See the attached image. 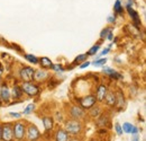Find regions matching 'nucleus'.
Segmentation results:
<instances>
[{"instance_id": "obj_19", "label": "nucleus", "mask_w": 146, "mask_h": 141, "mask_svg": "<svg viewBox=\"0 0 146 141\" xmlns=\"http://www.w3.org/2000/svg\"><path fill=\"white\" fill-rule=\"evenodd\" d=\"M108 122H109V117H108L107 114L104 113V114L100 115V117H99V120H98V125H99V126H105Z\"/></svg>"}, {"instance_id": "obj_12", "label": "nucleus", "mask_w": 146, "mask_h": 141, "mask_svg": "<svg viewBox=\"0 0 146 141\" xmlns=\"http://www.w3.org/2000/svg\"><path fill=\"white\" fill-rule=\"evenodd\" d=\"M47 77H48V73H47L46 71L43 70V69H38V70H36L34 72L33 79H35L36 81H43V80H45Z\"/></svg>"}, {"instance_id": "obj_16", "label": "nucleus", "mask_w": 146, "mask_h": 141, "mask_svg": "<svg viewBox=\"0 0 146 141\" xmlns=\"http://www.w3.org/2000/svg\"><path fill=\"white\" fill-rule=\"evenodd\" d=\"M38 63H40V66H42V68H44V69H47V68H51L52 66H53V63H52V61L48 59V58H46V56H44V58H42V59H39L38 60Z\"/></svg>"}, {"instance_id": "obj_34", "label": "nucleus", "mask_w": 146, "mask_h": 141, "mask_svg": "<svg viewBox=\"0 0 146 141\" xmlns=\"http://www.w3.org/2000/svg\"><path fill=\"white\" fill-rule=\"evenodd\" d=\"M137 132H138V129L136 128V126H134L133 128V130H131V132L130 133H133V134H137Z\"/></svg>"}, {"instance_id": "obj_25", "label": "nucleus", "mask_w": 146, "mask_h": 141, "mask_svg": "<svg viewBox=\"0 0 146 141\" xmlns=\"http://www.w3.org/2000/svg\"><path fill=\"white\" fill-rule=\"evenodd\" d=\"M87 58H88V55H87V54H80V55H78V56L75 58L74 64H75V63H78V62H83V61H86V60H87Z\"/></svg>"}, {"instance_id": "obj_5", "label": "nucleus", "mask_w": 146, "mask_h": 141, "mask_svg": "<svg viewBox=\"0 0 146 141\" xmlns=\"http://www.w3.org/2000/svg\"><path fill=\"white\" fill-rule=\"evenodd\" d=\"M1 138L5 141H11L14 138V131H13V126L10 124H6L3 125V128L1 129Z\"/></svg>"}, {"instance_id": "obj_1", "label": "nucleus", "mask_w": 146, "mask_h": 141, "mask_svg": "<svg viewBox=\"0 0 146 141\" xmlns=\"http://www.w3.org/2000/svg\"><path fill=\"white\" fill-rule=\"evenodd\" d=\"M81 123L78 120H72V121H68L65 124V131L68 132V134H78L81 131Z\"/></svg>"}, {"instance_id": "obj_23", "label": "nucleus", "mask_w": 146, "mask_h": 141, "mask_svg": "<svg viewBox=\"0 0 146 141\" xmlns=\"http://www.w3.org/2000/svg\"><path fill=\"white\" fill-rule=\"evenodd\" d=\"M25 59H26L27 61H29L31 63H34V64L38 63V59H37L35 55H32V54H26V55H25Z\"/></svg>"}, {"instance_id": "obj_10", "label": "nucleus", "mask_w": 146, "mask_h": 141, "mask_svg": "<svg viewBox=\"0 0 146 141\" xmlns=\"http://www.w3.org/2000/svg\"><path fill=\"white\" fill-rule=\"evenodd\" d=\"M107 93H108V90H107L106 85H99V87L97 89V97H96L97 101H100V102L105 101V97H106Z\"/></svg>"}, {"instance_id": "obj_36", "label": "nucleus", "mask_w": 146, "mask_h": 141, "mask_svg": "<svg viewBox=\"0 0 146 141\" xmlns=\"http://www.w3.org/2000/svg\"><path fill=\"white\" fill-rule=\"evenodd\" d=\"M109 49H110V48H107V49H105V50H104V51L101 52V54H102V55H105V54H107V53L109 52Z\"/></svg>"}, {"instance_id": "obj_30", "label": "nucleus", "mask_w": 146, "mask_h": 141, "mask_svg": "<svg viewBox=\"0 0 146 141\" xmlns=\"http://www.w3.org/2000/svg\"><path fill=\"white\" fill-rule=\"evenodd\" d=\"M53 70H55V71H63L64 69L62 68V66H60V64H53L52 67H51Z\"/></svg>"}, {"instance_id": "obj_32", "label": "nucleus", "mask_w": 146, "mask_h": 141, "mask_svg": "<svg viewBox=\"0 0 146 141\" xmlns=\"http://www.w3.org/2000/svg\"><path fill=\"white\" fill-rule=\"evenodd\" d=\"M89 64H90V62H88V61H87V62H83V63L80 66V68H81V69H83V68H87Z\"/></svg>"}, {"instance_id": "obj_15", "label": "nucleus", "mask_w": 146, "mask_h": 141, "mask_svg": "<svg viewBox=\"0 0 146 141\" xmlns=\"http://www.w3.org/2000/svg\"><path fill=\"white\" fill-rule=\"evenodd\" d=\"M69 139V134L65 130H58L57 133H56V137H55V140L56 141H68Z\"/></svg>"}, {"instance_id": "obj_17", "label": "nucleus", "mask_w": 146, "mask_h": 141, "mask_svg": "<svg viewBox=\"0 0 146 141\" xmlns=\"http://www.w3.org/2000/svg\"><path fill=\"white\" fill-rule=\"evenodd\" d=\"M124 104H125L124 95H123L121 91H118V93H117V96H116V104H115V105H117L118 108H121V107L124 106Z\"/></svg>"}, {"instance_id": "obj_22", "label": "nucleus", "mask_w": 146, "mask_h": 141, "mask_svg": "<svg viewBox=\"0 0 146 141\" xmlns=\"http://www.w3.org/2000/svg\"><path fill=\"white\" fill-rule=\"evenodd\" d=\"M113 9H115V11L117 14H123V6H121V3H120L119 0H116L115 6H113Z\"/></svg>"}, {"instance_id": "obj_8", "label": "nucleus", "mask_w": 146, "mask_h": 141, "mask_svg": "<svg viewBox=\"0 0 146 141\" xmlns=\"http://www.w3.org/2000/svg\"><path fill=\"white\" fill-rule=\"evenodd\" d=\"M70 115L74 120H80L84 116V111L79 106H72V108L70 111Z\"/></svg>"}, {"instance_id": "obj_40", "label": "nucleus", "mask_w": 146, "mask_h": 141, "mask_svg": "<svg viewBox=\"0 0 146 141\" xmlns=\"http://www.w3.org/2000/svg\"><path fill=\"white\" fill-rule=\"evenodd\" d=\"M0 138H1V128H0Z\"/></svg>"}, {"instance_id": "obj_7", "label": "nucleus", "mask_w": 146, "mask_h": 141, "mask_svg": "<svg viewBox=\"0 0 146 141\" xmlns=\"http://www.w3.org/2000/svg\"><path fill=\"white\" fill-rule=\"evenodd\" d=\"M10 97H11V94H10V90L8 88V86L6 84L1 85L0 86V99L3 103H7V102H9Z\"/></svg>"}, {"instance_id": "obj_24", "label": "nucleus", "mask_w": 146, "mask_h": 141, "mask_svg": "<svg viewBox=\"0 0 146 141\" xmlns=\"http://www.w3.org/2000/svg\"><path fill=\"white\" fill-rule=\"evenodd\" d=\"M133 128H134V125H131L130 123H124L123 125V130H124V132H126V133H130L131 132V130H133Z\"/></svg>"}, {"instance_id": "obj_39", "label": "nucleus", "mask_w": 146, "mask_h": 141, "mask_svg": "<svg viewBox=\"0 0 146 141\" xmlns=\"http://www.w3.org/2000/svg\"><path fill=\"white\" fill-rule=\"evenodd\" d=\"M1 76H2V70L0 69V79H1Z\"/></svg>"}, {"instance_id": "obj_28", "label": "nucleus", "mask_w": 146, "mask_h": 141, "mask_svg": "<svg viewBox=\"0 0 146 141\" xmlns=\"http://www.w3.org/2000/svg\"><path fill=\"white\" fill-rule=\"evenodd\" d=\"M35 109V105L34 104H29V105H27V107L24 109V113L23 114H29L32 111H34Z\"/></svg>"}, {"instance_id": "obj_2", "label": "nucleus", "mask_w": 146, "mask_h": 141, "mask_svg": "<svg viewBox=\"0 0 146 141\" xmlns=\"http://www.w3.org/2000/svg\"><path fill=\"white\" fill-rule=\"evenodd\" d=\"M20 88H21V90L24 93L28 94L29 96H35V95L38 94V91H39L38 86L35 85V84H33L32 81H24L23 85L20 86Z\"/></svg>"}, {"instance_id": "obj_4", "label": "nucleus", "mask_w": 146, "mask_h": 141, "mask_svg": "<svg viewBox=\"0 0 146 141\" xmlns=\"http://www.w3.org/2000/svg\"><path fill=\"white\" fill-rule=\"evenodd\" d=\"M34 72L35 70L31 67H24L19 71V76L24 81H32L33 77H34Z\"/></svg>"}, {"instance_id": "obj_33", "label": "nucleus", "mask_w": 146, "mask_h": 141, "mask_svg": "<svg viewBox=\"0 0 146 141\" xmlns=\"http://www.w3.org/2000/svg\"><path fill=\"white\" fill-rule=\"evenodd\" d=\"M10 115H11L13 117H20V116H21L19 113H15V112H11V113H10Z\"/></svg>"}, {"instance_id": "obj_37", "label": "nucleus", "mask_w": 146, "mask_h": 141, "mask_svg": "<svg viewBox=\"0 0 146 141\" xmlns=\"http://www.w3.org/2000/svg\"><path fill=\"white\" fill-rule=\"evenodd\" d=\"M108 21H109V23H113V21H115V17H112V16L109 17L108 18Z\"/></svg>"}, {"instance_id": "obj_20", "label": "nucleus", "mask_w": 146, "mask_h": 141, "mask_svg": "<svg viewBox=\"0 0 146 141\" xmlns=\"http://www.w3.org/2000/svg\"><path fill=\"white\" fill-rule=\"evenodd\" d=\"M100 114H101V108L99 106H93L90 108V116L98 117V116H100Z\"/></svg>"}, {"instance_id": "obj_3", "label": "nucleus", "mask_w": 146, "mask_h": 141, "mask_svg": "<svg viewBox=\"0 0 146 141\" xmlns=\"http://www.w3.org/2000/svg\"><path fill=\"white\" fill-rule=\"evenodd\" d=\"M80 105L82 106L83 108H87V109H90L91 107L94 106L96 102H97V98L94 95H88V96H84L82 98H80Z\"/></svg>"}, {"instance_id": "obj_14", "label": "nucleus", "mask_w": 146, "mask_h": 141, "mask_svg": "<svg viewBox=\"0 0 146 141\" xmlns=\"http://www.w3.org/2000/svg\"><path fill=\"white\" fill-rule=\"evenodd\" d=\"M105 101H106L108 106H113L116 104V94H113L112 91L107 93V95L105 97Z\"/></svg>"}, {"instance_id": "obj_21", "label": "nucleus", "mask_w": 146, "mask_h": 141, "mask_svg": "<svg viewBox=\"0 0 146 141\" xmlns=\"http://www.w3.org/2000/svg\"><path fill=\"white\" fill-rule=\"evenodd\" d=\"M14 98H20L23 96V90L20 88V86H14L13 88V95Z\"/></svg>"}, {"instance_id": "obj_41", "label": "nucleus", "mask_w": 146, "mask_h": 141, "mask_svg": "<svg viewBox=\"0 0 146 141\" xmlns=\"http://www.w3.org/2000/svg\"><path fill=\"white\" fill-rule=\"evenodd\" d=\"M91 141H96V140H91Z\"/></svg>"}, {"instance_id": "obj_38", "label": "nucleus", "mask_w": 146, "mask_h": 141, "mask_svg": "<svg viewBox=\"0 0 146 141\" xmlns=\"http://www.w3.org/2000/svg\"><path fill=\"white\" fill-rule=\"evenodd\" d=\"M107 37H108V38H109V40H112V33H111V32H110L109 34H108V36H107Z\"/></svg>"}, {"instance_id": "obj_11", "label": "nucleus", "mask_w": 146, "mask_h": 141, "mask_svg": "<svg viewBox=\"0 0 146 141\" xmlns=\"http://www.w3.org/2000/svg\"><path fill=\"white\" fill-rule=\"evenodd\" d=\"M127 11L128 14L130 15V17L133 19V21H134V24H135V26H137V27H139V25H141V19H139V16H138V14L130 7V6H128L127 5Z\"/></svg>"}, {"instance_id": "obj_31", "label": "nucleus", "mask_w": 146, "mask_h": 141, "mask_svg": "<svg viewBox=\"0 0 146 141\" xmlns=\"http://www.w3.org/2000/svg\"><path fill=\"white\" fill-rule=\"evenodd\" d=\"M115 128H116V131H117V133H118V134L120 136V134L123 133V129H121V126H120L119 124L117 123V124H116V126H115Z\"/></svg>"}, {"instance_id": "obj_13", "label": "nucleus", "mask_w": 146, "mask_h": 141, "mask_svg": "<svg viewBox=\"0 0 146 141\" xmlns=\"http://www.w3.org/2000/svg\"><path fill=\"white\" fill-rule=\"evenodd\" d=\"M102 71H104L106 75L110 76L111 78H115V79H120V78H123L120 73H118L116 70H113V69H111V68H108V67H106V68L104 67V70Z\"/></svg>"}, {"instance_id": "obj_26", "label": "nucleus", "mask_w": 146, "mask_h": 141, "mask_svg": "<svg viewBox=\"0 0 146 141\" xmlns=\"http://www.w3.org/2000/svg\"><path fill=\"white\" fill-rule=\"evenodd\" d=\"M110 32H111V28H110V27H106L105 30L101 31V33H100V38H106Z\"/></svg>"}, {"instance_id": "obj_27", "label": "nucleus", "mask_w": 146, "mask_h": 141, "mask_svg": "<svg viewBox=\"0 0 146 141\" xmlns=\"http://www.w3.org/2000/svg\"><path fill=\"white\" fill-rule=\"evenodd\" d=\"M106 62H107V59H106V58H105V59H99V60H96V61H93V66H96V67H99V66H104Z\"/></svg>"}, {"instance_id": "obj_9", "label": "nucleus", "mask_w": 146, "mask_h": 141, "mask_svg": "<svg viewBox=\"0 0 146 141\" xmlns=\"http://www.w3.org/2000/svg\"><path fill=\"white\" fill-rule=\"evenodd\" d=\"M27 137H28V140L29 141H35L39 137V131L35 125H31L28 128V131H27Z\"/></svg>"}, {"instance_id": "obj_6", "label": "nucleus", "mask_w": 146, "mask_h": 141, "mask_svg": "<svg viewBox=\"0 0 146 141\" xmlns=\"http://www.w3.org/2000/svg\"><path fill=\"white\" fill-rule=\"evenodd\" d=\"M13 131H14V137L18 140H21L25 136V125L21 123V122H18V123L15 124V126L13 128Z\"/></svg>"}, {"instance_id": "obj_18", "label": "nucleus", "mask_w": 146, "mask_h": 141, "mask_svg": "<svg viewBox=\"0 0 146 141\" xmlns=\"http://www.w3.org/2000/svg\"><path fill=\"white\" fill-rule=\"evenodd\" d=\"M43 124L46 131H50L53 129V120L51 117H43Z\"/></svg>"}, {"instance_id": "obj_29", "label": "nucleus", "mask_w": 146, "mask_h": 141, "mask_svg": "<svg viewBox=\"0 0 146 141\" xmlns=\"http://www.w3.org/2000/svg\"><path fill=\"white\" fill-rule=\"evenodd\" d=\"M98 50H99V44H97V45L92 46L91 49L89 50V52L87 53V55H93V54H96V53H97Z\"/></svg>"}, {"instance_id": "obj_35", "label": "nucleus", "mask_w": 146, "mask_h": 141, "mask_svg": "<svg viewBox=\"0 0 146 141\" xmlns=\"http://www.w3.org/2000/svg\"><path fill=\"white\" fill-rule=\"evenodd\" d=\"M139 140V137H138V134H135L134 137H133V139H131V141H138Z\"/></svg>"}]
</instances>
